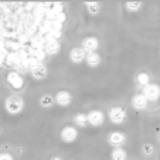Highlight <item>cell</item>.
<instances>
[{
  "instance_id": "1",
  "label": "cell",
  "mask_w": 160,
  "mask_h": 160,
  "mask_svg": "<svg viewBox=\"0 0 160 160\" xmlns=\"http://www.w3.org/2000/svg\"><path fill=\"white\" fill-rule=\"evenodd\" d=\"M6 111H8L9 114H19L22 109H23V101H22L21 96H18V95H12V96H9L6 99Z\"/></svg>"
},
{
  "instance_id": "2",
  "label": "cell",
  "mask_w": 160,
  "mask_h": 160,
  "mask_svg": "<svg viewBox=\"0 0 160 160\" xmlns=\"http://www.w3.org/2000/svg\"><path fill=\"white\" fill-rule=\"evenodd\" d=\"M109 119L114 124H122V122L125 121V111L119 108V106H114V108H111L109 109Z\"/></svg>"
},
{
  "instance_id": "3",
  "label": "cell",
  "mask_w": 160,
  "mask_h": 160,
  "mask_svg": "<svg viewBox=\"0 0 160 160\" xmlns=\"http://www.w3.org/2000/svg\"><path fill=\"white\" fill-rule=\"evenodd\" d=\"M143 95L147 101H157L160 98V88L157 84H147V86H144Z\"/></svg>"
},
{
  "instance_id": "4",
  "label": "cell",
  "mask_w": 160,
  "mask_h": 160,
  "mask_svg": "<svg viewBox=\"0 0 160 160\" xmlns=\"http://www.w3.org/2000/svg\"><path fill=\"white\" fill-rule=\"evenodd\" d=\"M105 121V117H103V112L102 111H90L88 114V122L93 127H101Z\"/></svg>"
},
{
  "instance_id": "5",
  "label": "cell",
  "mask_w": 160,
  "mask_h": 160,
  "mask_svg": "<svg viewBox=\"0 0 160 160\" xmlns=\"http://www.w3.org/2000/svg\"><path fill=\"white\" fill-rule=\"evenodd\" d=\"M61 140L66 141V143H73L74 140L77 138V130L74 127H64L63 131H61Z\"/></svg>"
},
{
  "instance_id": "6",
  "label": "cell",
  "mask_w": 160,
  "mask_h": 160,
  "mask_svg": "<svg viewBox=\"0 0 160 160\" xmlns=\"http://www.w3.org/2000/svg\"><path fill=\"white\" fill-rule=\"evenodd\" d=\"M98 47H99V41H98L95 37H88V38L83 39V48L84 52L89 54V52H96Z\"/></svg>"
},
{
  "instance_id": "7",
  "label": "cell",
  "mask_w": 160,
  "mask_h": 160,
  "mask_svg": "<svg viewBox=\"0 0 160 160\" xmlns=\"http://www.w3.org/2000/svg\"><path fill=\"white\" fill-rule=\"evenodd\" d=\"M8 82H9V84L15 89H21L22 86H23V83H25L23 77H22L18 72H10L8 74Z\"/></svg>"
},
{
  "instance_id": "8",
  "label": "cell",
  "mask_w": 160,
  "mask_h": 160,
  "mask_svg": "<svg viewBox=\"0 0 160 160\" xmlns=\"http://www.w3.org/2000/svg\"><path fill=\"white\" fill-rule=\"evenodd\" d=\"M31 73H32V76H34L35 79L42 80L47 77V67L42 63H38V64H35V66H32Z\"/></svg>"
},
{
  "instance_id": "9",
  "label": "cell",
  "mask_w": 160,
  "mask_h": 160,
  "mask_svg": "<svg viewBox=\"0 0 160 160\" xmlns=\"http://www.w3.org/2000/svg\"><path fill=\"white\" fill-rule=\"evenodd\" d=\"M70 61H73V63H82L84 58H86V52H84L83 48H73L72 51H70Z\"/></svg>"
},
{
  "instance_id": "10",
  "label": "cell",
  "mask_w": 160,
  "mask_h": 160,
  "mask_svg": "<svg viewBox=\"0 0 160 160\" xmlns=\"http://www.w3.org/2000/svg\"><path fill=\"white\" fill-rule=\"evenodd\" d=\"M124 143H125V135L122 134V132H119V131H114V132H111L109 144L117 146V148H118V147H121Z\"/></svg>"
},
{
  "instance_id": "11",
  "label": "cell",
  "mask_w": 160,
  "mask_h": 160,
  "mask_svg": "<svg viewBox=\"0 0 160 160\" xmlns=\"http://www.w3.org/2000/svg\"><path fill=\"white\" fill-rule=\"evenodd\" d=\"M147 103L148 101L144 98L143 93H138V95H135L134 98H132V106H134L135 109H138V111H143L147 108Z\"/></svg>"
},
{
  "instance_id": "12",
  "label": "cell",
  "mask_w": 160,
  "mask_h": 160,
  "mask_svg": "<svg viewBox=\"0 0 160 160\" xmlns=\"http://www.w3.org/2000/svg\"><path fill=\"white\" fill-rule=\"evenodd\" d=\"M54 101L61 106H67V105H70V102H72V95L68 92H66V90H61V92L57 93V96H55Z\"/></svg>"
},
{
  "instance_id": "13",
  "label": "cell",
  "mask_w": 160,
  "mask_h": 160,
  "mask_svg": "<svg viewBox=\"0 0 160 160\" xmlns=\"http://www.w3.org/2000/svg\"><path fill=\"white\" fill-rule=\"evenodd\" d=\"M86 63L90 67H98L101 64V55L98 52H89V54H86Z\"/></svg>"
},
{
  "instance_id": "14",
  "label": "cell",
  "mask_w": 160,
  "mask_h": 160,
  "mask_svg": "<svg viewBox=\"0 0 160 160\" xmlns=\"http://www.w3.org/2000/svg\"><path fill=\"white\" fill-rule=\"evenodd\" d=\"M58 50H60L58 39H52V41H50L45 45V52L47 54H50V55H55L57 52H58Z\"/></svg>"
},
{
  "instance_id": "15",
  "label": "cell",
  "mask_w": 160,
  "mask_h": 160,
  "mask_svg": "<svg viewBox=\"0 0 160 160\" xmlns=\"http://www.w3.org/2000/svg\"><path fill=\"white\" fill-rule=\"evenodd\" d=\"M54 98L51 96V95H44V96L39 99V103H41V106H44V108H50V106H52V103H54Z\"/></svg>"
},
{
  "instance_id": "16",
  "label": "cell",
  "mask_w": 160,
  "mask_h": 160,
  "mask_svg": "<svg viewBox=\"0 0 160 160\" xmlns=\"http://www.w3.org/2000/svg\"><path fill=\"white\" fill-rule=\"evenodd\" d=\"M125 159H127V153L121 147L115 148L112 152V160H125Z\"/></svg>"
},
{
  "instance_id": "17",
  "label": "cell",
  "mask_w": 160,
  "mask_h": 160,
  "mask_svg": "<svg viewBox=\"0 0 160 160\" xmlns=\"http://www.w3.org/2000/svg\"><path fill=\"white\" fill-rule=\"evenodd\" d=\"M137 82H138L140 86H147V84H150V77H148L147 73H140L137 76Z\"/></svg>"
},
{
  "instance_id": "18",
  "label": "cell",
  "mask_w": 160,
  "mask_h": 160,
  "mask_svg": "<svg viewBox=\"0 0 160 160\" xmlns=\"http://www.w3.org/2000/svg\"><path fill=\"white\" fill-rule=\"evenodd\" d=\"M74 122H76L79 127H84L86 124H88V115H84V114L74 115Z\"/></svg>"
},
{
  "instance_id": "19",
  "label": "cell",
  "mask_w": 160,
  "mask_h": 160,
  "mask_svg": "<svg viewBox=\"0 0 160 160\" xmlns=\"http://www.w3.org/2000/svg\"><path fill=\"white\" fill-rule=\"evenodd\" d=\"M86 6H88V10L92 13V15H96V13H99V10H101L99 3H96V2H86Z\"/></svg>"
},
{
  "instance_id": "20",
  "label": "cell",
  "mask_w": 160,
  "mask_h": 160,
  "mask_svg": "<svg viewBox=\"0 0 160 160\" xmlns=\"http://www.w3.org/2000/svg\"><path fill=\"white\" fill-rule=\"evenodd\" d=\"M141 8V2H127V9L131 12H135Z\"/></svg>"
},
{
  "instance_id": "21",
  "label": "cell",
  "mask_w": 160,
  "mask_h": 160,
  "mask_svg": "<svg viewBox=\"0 0 160 160\" xmlns=\"http://www.w3.org/2000/svg\"><path fill=\"white\" fill-rule=\"evenodd\" d=\"M143 152H144V154H152V153L154 152V147H153L152 144H144Z\"/></svg>"
},
{
  "instance_id": "22",
  "label": "cell",
  "mask_w": 160,
  "mask_h": 160,
  "mask_svg": "<svg viewBox=\"0 0 160 160\" xmlns=\"http://www.w3.org/2000/svg\"><path fill=\"white\" fill-rule=\"evenodd\" d=\"M0 160H13V156L9 153H2L0 154Z\"/></svg>"
},
{
  "instance_id": "23",
  "label": "cell",
  "mask_w": 160,
  "mask_h": 160,
  "mask_svg": "<svg viewBox=\"0 0 160 160\" xmlns=\"http://www.w3.org/2000/svg\"><path fill=\"white\" fill-rule=\"evenodd\" d=\"M51 160H64V159H61V157H52Z\"/></svg>"
}]
</instances>
